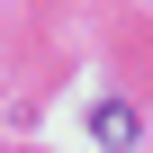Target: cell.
I'll return each mask as SVG.
<instances>
[{"label":"cell","instance_id":"1","mask_svg":"<svg viewBox=\"0 0 153 153\" xmlns=\"http://www.w3.org/2000/svg\"><path fill=\"white\" fill-rule=\"evenodd\" d=\"M90 135H99L108 153H126V144H135V108H117V99H108V108L90 117Z\"/></svg>","mask_w":153,"mask_h":153}]
</instances>
